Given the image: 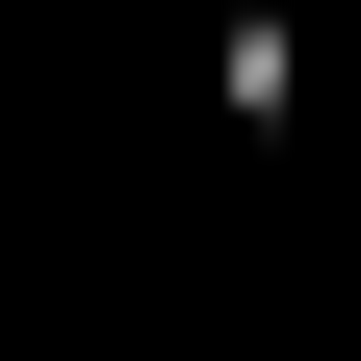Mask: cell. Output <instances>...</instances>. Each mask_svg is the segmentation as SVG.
Returning <instances> with one entry per match:
<instances>
[{
  "label": "cell",
  "instance_id": "obj_1",
  "mask_svg": "<svg viewBox=\"0 0 361 361\" xmlns=\"http://www.w3.org/2000/svg\"><path fill=\"white\" fill-rule=\"evenodd\" d=\"M207 104H233V129H310V26H284V0L207 26Z\"/></svg>",
  "mask_w": 361,
  "mask_h": 361
}]
</instances>
